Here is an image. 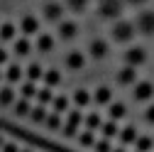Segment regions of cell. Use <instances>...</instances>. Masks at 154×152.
Returning <instances> with one entry per match:
<instances>
[{
	"instance_id": "obj_1",
	"label": "cell",
	"mask_w": 154,
	"mask_h": 152,
	"mask_svg": "<svg viewBox=\"0 0 154 152\" xmlns=\"http://www.w3.org/2000/svg\"><path fill=\"white\" fill-rule=\"evenodd\" d=\"M134 34H137V30H134V22H130V20H118L112 25V40L120 42V44L132 42Z\"/></svg>"
},
{
	"instance_id": "obj_2",
	"label": "cell",
	"mask_w": 154,
	"mask_h": 152,
	"mask_svg": "<svg viewBox=\"0 0 154 152\" xmlns=\"http://www.w3.org/2000/svg\"><path fill=\"white\" fill-rule=\"evenodd\" d=\"M134 30L144 37H154V10H142L134 17Z\"/></svg>"
},
{
	"instance_id": "obj_3",
	"label": "cell",
	"mask_w": 154,
	"mask_h": 152,
	"mask_svg": "<svg viewBox=\"0 0 154 152\" xmlns=\"http://www.w3.org/2000/svg\"><path fill=\"white\" fill-rule=\"evenodd\" d=\"M98 15L105 20H118L122 15V0H98Z\"/></svg>"
},
{
	"instance_id": "obj_4",
	"label": "cell",
	"mask_w": 154,
	"mask_h": 152,
	"mask_svg": "<svg viewBox=\"0 0 154 152\" xmlns=\"http://www.w3.org/2000/svg\"><path fill=\"white\" fill-rule=\"evenodd\" d=\"M132 96L134 101H140V103H147L154 98V84L152 81H137L132 86Z\"/></svg>"
},
{
	"instance_id": "obj_5",
	"label": "cell",
	"mask_w": 154,
	"mask_h": 152,
	"mask_svg": "<svg viewBox=\"0 0 154 152\" xmlns=\"http://www.w3.org/2000/svg\"><path fill=\"white\" fill-rule=\"evenodd\" d=\"M147 62V49L144 47H130L125 52V66H132V69H137Z\"/></svg>"
},
{
	"instance_id": "obj_6",
	"label": "cell",
	"mask_w": 154,
	"mask_h": 152,
	"mask_svg": "<svg viewBox=\"0 0 154 152\" xmlns=\"http://www.w3.org/2000/svg\"><path fill=\"white\" fill-rule=\"evenodd\" d=\"M108 52H110V44H108L105 40H93V42L88 44V54L93 56V59H105Z\"/></svg>"
},
{
	"instance_id": "obj_7",
	"label": "cell",
	"mask_w": 154,
	"mask_h": 152,
	"mask_svg": "<svg viewBox=\"0 0 154 152\" xmlns=\"http://www.w3.org/2000/svg\"><path fill=\"white\" fill-rule=\"evenodd\" d=\"M66 69H71V71H81L83 66H86V56L79 52V49H73V52H69L66 54Z\"/></svg>"
},
{
	"instance_id": "obj_8",
	"label": "cell",
	"mask_w": 154,
	"mask_h": 152,
	"mask_svg": "<svg viewBox=\"0 0 154 152\" xmlns=\"http://www.w3.org/2000/svg\"><path fill=\"white\" fill-rule=\"evenodd\" d=\"M118 84L120 86H134L137 84V69H132V66H125L118 71Z\"/></svg>"
},
{
	"instance_id": "obj_9",
	"label": "cell",
	"mask_w": 154,
	"mask_h": 152,
	"mask_svg": "<svg viewBox=\"0 0 154 152\" xmlns=\"http://www.w3.org/2000/svg\"><path fill=\"white\" fill-rule=\"evenodd\" d=\"M120 142L122 145H134L137 142V138H140V130L134 128V125H125V128H120Z\"/></svg>"
},
{
	"instance_id": "obj_10",
	"label": "cell",
	"mask_w": 154,
	"mask_h": 152,
	"mask_svg": "<svg viewBox=\"0 0 154 152\" xmlns=\"http://www.w3.org/2000/svg\"><path fill=\"white\" fill-rule=\"evenodd\" d=\"M44 17L49 22H61V17H64V10L59 3H47L44 5Z\"/></svg>"
},
{
	"instance_id": "obj_11",
	"label": "cell",
	"mask_w": 154,
	"mask_h": 152,
	"mask_svg": "<svg viewBox=\"0 0 154 152\" xmlns=\"http://www.w3.org/2000/svg\"><path fill=\"white\" fill-rule=\"evenodd\" d=\"M93 101L98 103V106H110V103H112V88L98 86V88H95V93H93Z\"/></svg>"
},
{
	"instance_id": "obj_12",
	"label": "cell",
	"mask_w": 154,
	"mask_h": 152,
	"mask_svg": "<svg viewBox=\"0 0 154 152\" xmlns=\"http://www.w3.org/2000/svg\"><path fill=\"white\" fill-rule=\"evenodd\" d=\"M108 116H110V120L118 123L120 118H125V116H127V106H125L122 101H112V103L108 106Z\"/></svg>"
},
{
	"instance_id": "obj_13",
	"label": "cell",
	"mask_w": 154,
	"mask_h": 152,
	"mask_svg": "<svg viewBox=\"0 0 154 152\" xmlns=\"http://www.w3.org/2000/svg\"><path fill=\"white\" fill-rule=\"evenodd\" d=\"M76 34H79V25H76V22H69V20L59 22V37H61V40H73Z\"/></svg>"
},
{
	"instance_id": "obj_14",
	"label": "cell",
	"mask_w": 154,
	"mask_h": 152,
	"mask_svg": "<svg viewBox=\"0 0 154 152\" xmlns=\"http://www.w3.org/2000/svg\"><path fill=\"white\" fill-rule=\"evenodd\" d=\"M20 30H22L25 34H34L37 30H39V22H37V17H32V15H25L22 20H20Z\"/></svg>"
},
{
	"instance_id": "obj_15",
	"label": "cell",
	"mask_w": 154,
	"mask_h": 152,
	"mask_svg": "<svg viewBox=\"0 0 154 152\" xmlns=\"http://www.w3.org/2000/svg\"><path fill=\"white\" fill-rule=\"evenodd\" d=\"M15 106V91L10 86L0 88V108H12Z\"/></svg>"
},
{
	"instance_id": "obj_16",
	"label": "cell",
	"mask_w": 154,
	"mask_h": 152,
	"mask_svg": "<svg viewBox=\"0 0 154 152\" xmlns=\"http://www.w3.org/2000/svg\"><path fill=\"white\" fill-rule=\"evenodd\" d=\"M42 81H44L49 88H54V86H59V84H61V74L56 71V69H47L44 76H42Z\"/></svg>"
},
{
	"instance_id": "obj_17",
	"label": "cell",
	"mask_w": 154,
	"mask_h": 152,
	"mask_svg": "<svg viewBox=\"0 0 154 152\" xmlns=\"http://www.w3.org/2000/svg\"><path fill=\"white\" fill-rule=\"evenodd\" d=\"M12 110H15V116H17V118H25V116H29V113H32V106H29L27 98H20V101H15Z\"/></svg>"
},
{
	"instance_id": "obj_18",
	"label": "cell",
	"mask_w": 154,
	"mask_h": 152,
	"mask_svg": "<svg viewBox=\"0 0 154 152\" xmlns=\"http://www.w3.org/2000/svg\"><path fill=\"white\" fill-rule=\"evenodd\" d=\"M100 132H103L105 140H110V138H118V135H120V128H118V123H115V120H108V123L100 125Z\"/></svg>"
},
{
	"instance_id": "obj_19",
	"label": "cell",
	"mask_w": 154,
	"mask_h": 152,
	"mask_svg": "<svg viewBox=\"0 0 154 152\" xmlns=\"http://www.w3.org/2000/svg\"><path fill=\"white\" fill-rule=\"evenodd\" d=\"M152 147H154V138L149 135H140L134 142V152H152Z\"/></svg>"
},
{
	"instance_id": "obj_20",
	"label": "cell",
	"mask_w": 154,
	"mask_h": 152,
	"mask_svg": "<svg viewBox=\"0 0 154 152\" xmlns=\"http://www.w3.org/2000/svg\"><path fill=\"white\" fill-rule=\"evenodd\" d=\"M25 74H27V81H42V76H44V69L39 66V64H29L27 69H25Z\"/></svg>"
},
{
	"instance_id": "obj_21",
	"label": "cell",
	"mask_w": 154,
	"mask_h": 152,
	"mask_svg": "<svg viewBox=\"0 0 154 152\" xmlns=\"http://www.w3.org/2000/svg\"><path fill=\"white\" fill-rule=\"evenodd\" d=\"M5 79H8V84H17V81H22V69L17 66V64H10V66L5 69Z\"/></svg>"
},
{
	"instance_id": "obj_22",
	"label": "cell",
	"mask_w": 154,
	"mask_h": 152,
	"mask_svg": "<svg viewBox=\"0 0 154 152\" xmlns=\"http://www.w3.org/2000/svg\"><path fill=\"white\" fill-rule=\"evenodd\" d=\"M91 101H93V96H91V93H88L86 88H79V91L73 93V103L79 106V108H86Z\"/></svg>"
},
{
	"instance_id": "obj_23",
	"label": "cell",
	"mask_w": 154,
	"mask_h": 152,
	"mask_svg": "<svg viewBox=\"0 0 154 152\" xmlns=\"http://www.w3.org/2000/svg\"><path fill=\"white\" fill-rule=\"evenodd\" d=\"M51 110L54 113H69V98L66 96H54V101H51Z\"/></svg>"
},
{
	"instance_id": "obj_24",
	"label": "cell",
	"mask_w": 154,
	"mask_h": 152,
	"mask_svg": "<svg viewBox=\"0 0 154 152\" xmlns=\"http://www.w3.org/2000/svg\"><path fill=\"white\" fill-rule=\"evenodd\" d=\"M29 120H32L34 125H44V120H47V108H44V106H37V108H32V113H29Z\"/></svg>"
},
{
	"instance_id": "obj_25",
	"label": "cell",
	"mask_w": 154,
	"mask_h": 152,
	"mask_svg": "<svg viewBox=\"0 0 154 152\" xmlns=\"http://www.w3.org/2000/svg\"><path fill=\"white\" fill-rule=\"evenodd\" d=\"M81 123H83L81 108H73V110L66 113V125H71V128H81Z\"/></svg>"
},
{
	"instance_id": "obj_26",
	"label": "cell",
	"mask_w": 154,
	"mask_h": 152,
	"mask_svg": "<svg viewBox=\"0 0 154 152\" xmlns=\"http://www.w3.org/2000/svg\"><path fill=\"white\" fill-rule=\"evenodd\" d=\"M37 49H39V52H51L54 49V37L51 34H39V40H37Z\"/></svg>"
},
{
	"instance_id": "obj_27",
	"label": "cell",
	"mask_w": 154,
	"mask_h": 152,
	"mask_svg": "<svg viewBox=\"0 0 154 152\" xmlns=\"http://www.w3.org/2000/svg\"><path fill=\"white\" fill-rule=\"evenodd\" d=\"M76 140H79V145H83V147H93V145H95L93 130H83V132H79V135H76Z\"/></svg>"
},
{
	"instance_id": "obj_28",
	"label": "cell",
	"mask_w": 154,
	"mask_h": 152,
	"mask_svg": "<svg viewBox=\"0 0 154 152\" xmlns=\"http://www.w3.org/2000/svg\"><path fill=\"white\" fill-rule=\"evenodd\" d=\"M83 123H86V130H93V132H95V130H100V125H103L98 113H91V116H86Z\"/></svg>"
},
{
	"instance_id": "obj_29",
	"label": "cell",
	"mask_w": 154,
	"mask_h": 152,
	"mask_svg": "<svg viewBox=\"0 0 154 152\" xmlns=\"http://www.w3.org/2000/svg\"><path fill=\"white\" fill-rule=\"evenodd\" d=\"M8 40H15V25L12 22L0 25V42H8Z\"/></svg>"
},
{
	"instance_id": "obj_30",
	"label": "cell",
	"mask_w": 154,
	"mask_h": 152,
	"mask_svg": "<svg viewBox=\"0 0 154 152\" xmlns=\"http://www.w3.org/2000/svg\"><path fill=\"white\" fill-rule=\"evenodd\" d=\"M37 101H39V106H47V103H51V101H54V93H51V88H49V86L39 88V91H37Z\"/></svg>"
},
{
	"instance_id": "obj_31",
	"label": "cell",
	"mask_w": 154,
	"mask_h": 152,
	"mask_svg": "<svg viewBox=\"0 0 154 152\" xmlns=\"http://www.w3.org/2000/svg\"><path fill=\"white\" fill-rule=\"evenodd\" d=\"M44 125L49 130H61V116H59V113H51V116H47Z\"/></svg>"
},
{
	"instance_id": "obj_32",
	"label": "cell",
	"mask_w": 154,
	"mask_h": 152,
	"mask_svg": "<svg viewBox=\"0 0 154 152\" xmlns=\"http://www.w3.org/2000/svg\"><path fill=\"white\" fill-rule=\"evenodd\" d=\"M29 49H32V47H29L27 40H17V42H15V54H17V56H27Z\"/></svg>"
},
{
	"instance_id": "obj_33",
	"label": "cell",
	"mask_w": 154,
	"mask_h": 152,
	"mask_svg": "<svg viewBox=\"0 0 154 152\" xmlns=\"http://www.w3.org/2000/svg\"><path fill=\"white\" fill-rule=\"evenodd\" d=\"M37 96V86H34V81H25L22 84V98H34Z\"/></svg>"
},
{
	"instance_id": "obj_34",
	"label": "cell",
	"mask_w": 154,
	"mask_h": 152,
	"mask_svg": "<svg viewBox=\"0 0 154 152\" xmlns=\"http://www.w3.org/2000/svg\"><path fill=\"white\" fill-rule=\"evenodd\" d=\"M66 5L73 10V12H83L88 8V0H66Z\"/></svg>"
},
{
	"instance_id": "obj_35",
	"label": "cell",
	"mask_w": 154,
	"mask_h": 152,
	"mask_svg": "<svg viewBox=\"0 0 154 152\" xmlns=\"http://www.w3.org/2000/svg\"><path fill=\"white\" fill-rule=\"evenodd\" d=\"M93 150L95 152H112V145H110V140H95V145H93Z\"/></svg>"
},
{
	"instance_id": "obj_36",
	"label": "cell",
	"mask_w": 154,
	"mask_h": 152,
	"mask_svg": "<svg viewBox=\"0 0 154 152\" xmlns=\"http://www.w3.org/2000/svg\"><path fill=\"white\" fill-rule=\"evenodd\" d=\"M144 120H147L149 125H154V103L147 106V110H144Z\"/></svg>"
},
{
	"instance_id": "obj_37",
	"label": "cell",
	"mask_w": 154,
	"mask_h": 152,
	"mask_svg": "<svg viewBox=\"0 0 154 152\" xmlns=\"http://www.w3.org/2000/svg\"><path fill=\"white\" fill-rule=\"evenodd\" d=\"M3 152H20V145H15V142H5V145H3Z\"/></svg>"
},
{
	"instance_id": "obj_38",
	"label": "cell",
	"mask_w": 154,
	"mask_h": 152,
	"mask_svg": "<svg viewBox=\"0 0 154 152\" xmlns=\"http://www.w3.org/2000/svg\"><path fill=\"white\" fill-rule=\"evenodd\" d=\"M122 3H127V5H144L147 0H122Z\"/></svg>"
},
{
	"instance_id": "obj_39",
	"label": "cell",
	"mask_w": 154,
	"mask_h": 152,
	"mask_svg": "<svg viewBox=\"0 0 154 152\" xmlns=\"http://www.w3.org/2000/svg\"><path fill=\"white\" fill-rule=\"evenodd\" d=\"M5 62H8V52H5V49H0V66H3Z\"/></svg>"
},
{
	"instance_id": "obj_40",
	"label": "cell",
	"mask_w": 154,
	"mask_h": 152,
	"mask_svg": "<svg viewBox=\"0 0 154 152\" xmlns=\"http://www.w3.org/2000/svg\"><path fill=\"white\" fill-rule=\"evenodd\" d=\"M112 152H127L125 147H112Z\"/></svg>"
},
{
	"instance_id": "obj_41",
	"label": "cell",
	"mask_w": 154,
	"mask_h": 152,
	"mask_svg": "<svg viewBox=\"0 0 154 152\" xmlns=\"http://www.w3.org/2000/svg\"><path fill=\"white\" fill-rule=\"evenodd\" d=\"M3 145H5V138H3V135H0V147H3Z\"/></svg>"
},
{
	"instance_id": "obj_42",
	"label": "cell",
	"mask_w": 154,
	"mask_h": 152,
	"mask_svg": "<svg viewBox=\"0 0 154 152\" xmlns=\"http://www.w3.org/2000/svg\"><path fill=\"white\" fill-rule=\"evenodd\" d=\"M20 152H32V150H27V147H25V150H20Z\"/></svg>"
},
{
	"instance_id": "obj_43",
	"label": "cell",
	"mask_w": 154,
	"mask_h": 152,
	"mask_svg": "<svg viewBox=\"0 0 154 152\" xmlns=\"http://www.w3.org/2000/svg\"><path fill=\"white\" fill-rule=\"evenodd\" d=\"M0 81H3V69H0Z\"/></svg>"
}]
</instances>
